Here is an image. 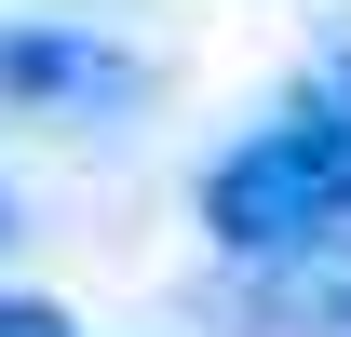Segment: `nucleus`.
<instances>
[{"label":"nucleus","instance_id":"3","mask_svg":"<svg viewBox=\"0 0 351 337\" xmlns=\"http://www.w3.org/2000/svg\"><path fill=\"white\" fill-rule=\"evenodd\" d=\"M284 135L311 149V175H324V203L351 216V41L298 68V95H284Z\"/></svg>","mask_w":351,"mask_h":337},{"label":"nucleus","instance_id":"2","mask_svg":"<svg viewBox=\"0 0 351 337\" xmlns=\"http://www.w3.org/2000/svg\"><path fill=\"white\" fill-rule=\"evenodd\" d=\"M243 324L257 337H351V229H311L284 256H243Z\"/></svg>","mask_w":351,"mask_h":337},{"label":"nucleus","instance_id":"5","mask_svg":"<svg viewBox=\"0 0 351 337\" xmlns=\"http://www.w3.org/2000/svg\"><path fill=\"white\" fill-rule=\"evenodd\" d=\"M0 243H14V189H0Z\"/></svg>","mask_w":351,"mask_h":337},{"label":"nucleus","instance_id":"1","mask_svg":"<svg viewBox=\"0 0 351 337\" xmlns=\"http://www.w3.org/2000/svg\"><path fill=\"white\" fill-rule=\"evenodd\" d=\"M0 108H27V122H135L149 108V68L122 41H95V27H0Z\"/></svg>","mask_w":351,"mask_h":337},{"label":"nucleus","instance_id":"4","mask_svg":"<svg viewBox=\"0 0 351 337\" xmlns=\"http://www.w3.org/2000/svg\"><path fill=\"white\" fill-rule=\"evenodd\" d=\"M0 337H82V324H68L54 297H0Z\"/></svg>","mask_w":351,"mask_h":337}]
</instances>
